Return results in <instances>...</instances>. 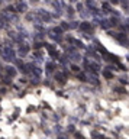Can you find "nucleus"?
Listing matches in <instances>:
<instances>
[{
  "label": "nucleus",
  "mask_w": 129,
  "mask_h": 139,
  "mask_svg": "<svg viewBox=\"0 0 129 139\" xmlns=\"http://www.w3.org/2000/svg\"><path fill=\"white\" fill-rule=\"evenodd\" d=\"M78 23H80V22H71V25H68V26H70V29H71V28H78V26H80Z\"/></svg>",
  "instance_id": "12"
},
{
  "label": "nucleus",
  "mask_w": 129,
  "mask_h": 139,
  "mask_svg": "<svg viewBox=\"0 0 129 139\" xmlns=\"http://www.w3.org/2000/svg\"><path fill=\"white\" fill-rule=\"evenodd\" d=\"M55 78H57L60 83H64L65 81V75L64 74H57V75H55Z\"/></svg>",
  "instance_id": "6"
},
{
  "label": "nucleus",
  "mask_w": 129,
  "mask_h": 139,
  "mask_svg": "<svg viewBox=\"0 0 129 139\" xmlns=\"http://www.w3.org/2000/svg\"><path fill=\"white\" fill-rule=\"evenodd\" d=\"M6 75L7 77H15L16 75V70L13 67H6Z\"/></svg>",
  "instance_id": "1"
},
{
  "label": "nucleus",
  "mask_w": 129,
  "mask_h": 139,
  "mask_svg": "<svg viewBox=\"0 0 129 139\" xmlns=\"http://www.w3.org/2000/svg\"><path fill=\"white\" fill-rule=\"evenodd\" d=\"M103 74H104V77H106L107 80H109V78H112V77H113V74H112V73H110V71H107V70H106V71H104Z\"/></svg>",
  "instance_id": "9"
},
{
  "label": "nucleus",
  "mask_w": 129,
  "mask_h": 139,
  "mask_svg": "<svg viewBox=\"0 0 129 139\" xmlns=\"http://www.w3.org/2000/svg\"><path fill=\"white\" fill-rule=\"evenodd\" d=\"M16 10L17 12H25L26 10V5L25 3H17L16 5Z\"/></svg>",
  "instance_id": "3"
},
{
  "label": "nucleus",
  "mask_w": 129,
  "mask_h": 139,
  "mask_svg": "<svg viewBox=\"0 0 129 139\" xmlns=\"http://www.w3.org/2000/svg\"><path fill=\"white\" fill-rule=\"evenodd\" d=\"M38 16H39V17H42L44 20H49V19H51V16H49L45 10H38Z\"/></svg>",
  "instance_id": "2"
},
{
  "label": "nucleus",
  "mask_w": 129,
  "mask_h": 139,
  "mask_svg": "<svg viewBox=\"0 0 129 139\" xmlns=\"http://www.w3.org/2000/svg\"><path fill=\"white\" fill-rule=\"evenodd\" d=\"M19 52H21V54H22V55H25V54H26V52H28V48L22 45V46L19 48Z\"/></svg>",
  "instance_id": "8"
},
{
  "label": "nucleus",
  "mask_w": 129,
  "mask_h": 139,
  "mask_svg": "<svg viewBox=\"0 0 129 139\" xmlns=\"http://www.w3.org/2000/svg\"><path fill=\"white\" fill-rule=\"evenodd\" d=\"M72 60H76V61H78V60H80V55H78V54H74V55H72Z\"/></svg>",
  "instance_id": "16"
},
{
  "label": "nucleus",
  "mask_w": 129,
  "mask_h": 139,
  "mask_svg": "<svg viewBox=\"0 0 129 139\" xmlns=\"http://www.w3.org/2000/svg\"><path fill=\"white\" fill-rule=\"evenodd\" d=\"M71 70H72L74 73H78V71H80V68H78L77 65H71Z\"/></svg>",
  "instance_id": "14"
},
{
  "label": "nucleus",
  "mask_w": 129,
  "mask_h": 139,
  "mask_svg": "<svg viewBox=\"0 0 129 139\" xmlns=\"http://www.w3.org/2000/svg\"><path fill=\"white\" fill-rule=\"evenodd\" d=\"M54 35H60V33H62V30H61V28H54Z\"/></svg>",
  "instance_id": "11"
},
{
  "label": "nucleus",
  "mask_w": 129,
  "mask_h": 139,
  "mask_svg": "<svg viewBox=\"0 0 129 139\" xmlns=\"http://www.w3.org/2000/svg\"><path fill=\"white\" fill-rule=\"evenodd\" d=\"M122 6H123L125 9H128V3H126V2H122Z\"/></svg>",
  "instance_id": "19"
},
{
  "label": "nucleus",
  "mask_w": 129,
  "mask_h": 139,
  "mask_svg": "<svg viewBox=\"0 0 129 139\" xmlns=\"http://www.w3.org/2000/svg\"><path fill=\"white\" fill-rule=\"evenodd\" d=\"M58 139H65V138H62V136H60V138H58Z\"/></svg>",
  "instance_id": "21"
},
{
  "label": "nucleus",
  "mask_w": 129,
  "mask_h": 139,
  "mask_svg": "<svg viewBox=\"0 0 129 139\" xmlns=\"http://www.w3.org/2000/svg\"><path fill=\"white\" fill-rule=\"evenodd\" d=\"M26 19H28V20H33V19H35V15H33V13H29V15L26 16Z\"/></svg>",
  "instance_id": "13"
},
{
  "label": "nucleus",
  "mask_w": 129,
  "mask_h": 139,
  "mask_svg": "<svg viewBox=\"0 0 129 139\" xmlns=\"http://www.w3.org/2000/svg\"><path fill=\"white\" fill-rule=\"evenodd\" d=\"M51 38H52L54 41H61V39H60V38L57 36V35H51Z\"/></svg>",
  "instance_id": "17"
},
{
  "label": "nucleus",
  "mask_w": 129,
  "mask_h": 139,
  "mask_svg": "<svg viewBox=\"0 0 129 139\" xmlns=\"http://www.w3.org/2000/svg\"><path fill=\"white\" fill-rule=\"evenodd\" d=\"M80 28H81L83 30H90V29H91V25H90L88 22H83V23L80 25Z\"/></svg>",
  "instance_id": "5"
},
{
  "label": "nucleus",
  "mask_w": 129,
  "mask_h": 139,
  "mask_svg": "<svg viewBox=\"0 0 129 139\" xmlns=\"http://www.w3.org/2000/svg\"><path fill=\"white\" fill-rule=\"evenodd\" d=\"M77 10H80V12L83 10V5L81 3H77Z\"/></svg>",
  "instance_id": "18"
},
{
  "label": "nucleus",
  "mask_w": 129,
  "mask_h": 139,
  "mask_svg": "<svg viewBox=\"0 0 129 139\" xmlns=\"http://www.w3.org/2000/svg\"><path fill=\"white\" fill-rule=\"evenodd\" d=\"M46 70H48V73H52L54 70H55V65L49 62V64H46Z\"/></svg>",
  "instance_id": "7"
},
{
  "label": "nucleus",
  "mask_w": 129,
  "mask_h": 139,
  "mask_svg": "<svg viewBox=\"0 0 129 139\" xmlns=\"http://www.w3.org/2000/svg\"><path fill=\"white\" fill-rule=\"evenodd\" d=\"M70 29V26H68V23H61V30H68Z\"/></svg>",
  "instance_id": "10"
},
{
  "label": "nucleus",
  "mask_w": 129,
  "mask_h": 139,
  "mask_svg": "<svg viewBox=\"0 0 129 139\" xmlns=\"http://www.w3.org/2000/svg\"><path fill=\"white\" fill-rule=\"evenodd\" d=\"M78 78H80V80H83V81H84V80H87V77H86L84 74H78Z\"/></svg>",
  "instance_id": "15"
},
{
  "label": "nucleus",
  "mask_w": 129,
  "mask_h": 139,
  "mask_svg": "<svg viewBox=\"0 0 129 139\" xmlns=\"http://www.w3.org/2000/svg\"><path fill=\"white\" fill-rule=\"evenodd\" d=\"M103 7L104 9H109V3H103Z\"/></svg>",
  "instance_id": "20"
},
{
  "label": "nucleus",
  "mask_w": 129,
  "mask_h": 139,
  "mask_svg": "<svg viewBox=\"0 0 129 139\" xmlns=\"http://www.w3.org/2000/svg\"><path fill=\"white\" fill-rule=\"evenodd\" d=\"M119 36H116L118 38V41L119 42H123V45H126V35L125 33H118Z\"/></svg>",
  "instance_id": "4"
}]
</instances>
